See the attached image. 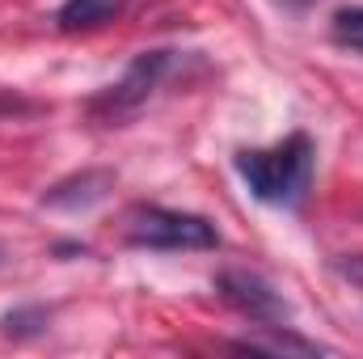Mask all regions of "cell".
Segmentation results:
<instances>
[{
    "label": "cell",
    "instance_id": "1",
    "mask_svg": "<svg viewBox=\"0 0 363 359\" xmlns=\"http://www.w3.org/2000/svg\"><path fill=\"white\" fill-rule=\"evenodd\" d=\"M313 140L304 131H291L271 148H245L237 153V174L250 186L254 199L274 207H296L313 186Z\"/></svg>",
    "mask_w": 363,
    "mask_h": 359
},
{
    "label": "cell",
    "instance_id": "2",
    "mask_svg": "<svg viewBox=\"0 0 363 359\" xmlns=\"http://www.w3.org/2000/svg\"><path fill=\"white\" fill-rule=\"evenodd\" d=\"M127 241L135 250H165V254H182V250H216L220 233L207 216L194 211H174L161 203H140L127 211Z\"/></svg>",
    "mask_w": 363,
    "mask_h": 359
},
{
    "label": "cell",
    "instance_id": "3",
    "mask_svg": "<svg viewBox=\"0 0 363 359\" xmlns=\"http://www.w3.org/2000/svg\"><path fill=\"white\" fill-rule=\"evenodd\" d=\"M169 64H174V51H144V55L123 72L118 85H110V89L93 101V114H97L101 123H123V118H131L140 106H148L152 93L161 89Z\"/></svg>",
    "mask_w": 363,
    "mask_h": 359
},
{
    "label": "cell",
    "instance_id": "4",
    "mask_svg": "<svg viewBox=\"0 0 363 359\" xmlns=\"http://www.w3.org/2000/svg\"><path fill=\"white\" fill-rule=\"evenodd\" d=\"M216 292L224 296L228 309H237L254 326H287L291 321L287 300L254 270H224V275H216Z\"/></svg>",
    "mask_w": 363,
    "mask_h": 359
},
{
    "label": "cell",
    "instance_id": "5",
    "mask_svg": "<svg viewBox=\"0 0 363 359\" xmlns=\"http://www.w3.org/2000/svg\"><path fill=\"white\" fill-rule=\"evenodd\" d=\"M237 351H262V355H325L321 343L300 338L291 326H254V334L233 343Z\"/></svg>",
    "mask_w": 363,
    "mask_h": 359
},
{
    "label": "cell",
    "instance_id": "6",
    "mask_svg": "<svg viewBox=\"0 0 363 359\" xmlns=\"http://www.w3.org/2000/svg\"><path fill=\"white\" fill-rule=\"evenodd\" d=\"M123 9H127V0H64V4H60V13H55V26H60L64 34L97 30V26L114 21Z\"/></svg>",
    "mask_w": 363,
    "mask_h": 359
},
{
    "label": "cell",
    "instance_id": "7",
    "mask_svg": "<svg viewBox=\"0 0 363 359\" xmlns=\"http://www.w3.org/2000/svg\"><path fill=\"white\" fill-rule=\"evenodd\" d=\"M106 190H110V174H81V178H72V182L51 186L43 194V203L47 207H89L97 199H106Z\"/></svg>",
    "mask_w": 363,
    "mask_h": 359
},
{
    "label": "cell",
    "instance_id": "8",
    "mask_svg": "<svg viewBox=\"0 0 363 359\" xmlns=\"http://www.w3.org/2000/svg\"><path fill=\"white\" fill-rule=\"evenodd\" d=\"M330 34L338 47L347 51H359L363 55V4H351V9H338L334 21H330Z\"/></svg>",
    "mask_w": 363,
    "mask_h": 359
},
{
    "label": "cell",
    "instance_id": "9",
    "mask_svg": "<svg viewBox=\"0 0 363 359\" xmlns=\"http://www.w3.org/2000/svg\"><path fill=\"white\" fill-rule=\"evenodd\" d=\"M47 321H51V313H47L43 304H30V309H13V313H4V317H0L4 334H13V338H30V334L47 330Z\"/></svg>",
    "mask_w": 363,
    "mask_h": 359
},
{
    "label": "cell",
    "instance_id": "10",
    "mask_svg": "<svg viewBox=\"0 0 363 359\" xmlns=\"http://www.w3.org/2000/svg\"><path fill=\"white\" fill-rule=\"evenodd\" d=\"M342 275H351V279H359V283H363V258H351V263H342Z\"/></svg>",
    "mask_w": 363,
    "mask_h": 359
},
{
    "label": "cell",
    "instance_id": "11",
    "mask_svg": "<svg viewBox=\"0 0 363 359\" xmlns=\"http://www.w3.org/2000/svg\"><path fill=\"white\" fill-rule=\"evenodd\" d=\"M279 4H287V9H308V4H317V0H279Z\"/></svg>",
    "mask_w": 363,
    "mask_h": 359
},
{
    "label": "cell",
    "instance_id": "12",
    "mask_svg": "<svg viewBox=\"0 0 363 359\" xmlns=\"http://www.w3.org/2000/svg\"><path fill=\"white\" fill-rule=\"evenodd\" d=\"M0 258H4V250H0Z\"/></svg>",
    "mask_w": 363,
    "mask_h": 359
}]
</instances>
